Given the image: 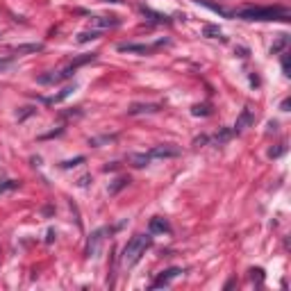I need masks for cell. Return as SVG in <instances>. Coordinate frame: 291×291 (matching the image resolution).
Returning a JSON list of instances; mask_svg holds the SVG:
<instances>
[{"label": "cell", "instance_id": "obj_12", "mask_svg": "<svg viewBox=\"0 0 291 291\" xmlns=\"http://www.w3.org/2000/svg\"><path fill=\"white\" fill-rule=\"evenodd\" d=\"M128 112H130V114H139V112H157V105H132Z\"/></svg>", "mask_w": 291, "mask_h": 291}, {"label": "cell", "instance_id": "obj_13", "mask_svg": "<svg viewBox=\"0 0 291 291\" xmlns=\"http://www.w3.org/2000/svg\"><path fill=\"white\" fill-rule=\"evenodd\" d=\"M44 46L41 44H32V46H18V48H14V52L16 55H23V52H36V50H41Z\"/></svg>", "mask_w": 291, "mask_h": 291}, {"label": "cell", "instance_id": "obj_4", "mask_svg": "<svg viewBox=\"0 0 291 291\" xmlns=\"http://www.w3.org/2000/svg\"><path fill=\"white\" fill-rule=\"evenodd\" d=\"M96 60V55H87V57H80L77 62H73L68 68H64V71H60V73H52V75H41L39 77V82L41 84H55V82H62V80H66V77H71L73 73H75V68L77 66H82V64H87V62H93Z\"/></svg>", "mask_w": 291, "mask_h": 291}, {"label": "cell", "instance_id": "obj_2", "mask_svg": "<svg viewBox=\"0 0 291 291\" xmlns=\"http://www.w3.org/2000/svg\"><path fill=\"white\" fill-rule=\"evenodd\" d=\"M239 18L243 21H287L289 9L287 7H246L239 12Z\"/></svg>", "mask_w": 291, "mask_h": 291}, {"label": "cell", "instance_id": "obj_17", "mask_svg": "<svg viewBox=\"0 0 291 291\" xmlns=\"http://www.w3.org/2000/svg\"><path fill=\"white\" fill-rule=\"evenodd\" d=\"M193 114H196V116H200V114H209V112H207V105H203V107H200V105H198V107H193Z\"/></svg>", "mask_w": 291, "mask_h": 291}, {"label": "cell", "instance_id": "obj_8", "mask_svg": "<svg viewBox=\"0 0 291 291\" xmlns=\"http://www.w3.org/2000/svg\"><path fill=\"white\" fill-rule=\"evenodd\" d=\"M253 121H255L253 112H250L248 107H243L241 114H239V119H237V123H235V130H232V132H237V134H239V132H243V130L248 128V125H253Z\"/></svg>", "mask_w": 291, "mask_h": 291}, {"label": "cell", "instance_id": "obj_6", "mask_svg": "<svg viewBox=\"0 0 291 291\" xmlns=\"http://www.w3.org/2000/svg\"><path fill=\"white\" fill-rule=\"evenodd\" d=\"M164 41H157V44H121L119 50L121 52H139V55H150L157 46H162Z\"/></svg>", "mask_w": 291, "mask_h": 291}, {"label": "cell", "instance_id": "obj_1", "mask_svg": "<svg viewBox=\"0 0 291 291\" xmlns=\"http://www.w3.org/2000/svg\"><path fill=\"white\" fill-rule=\"evenodd\" d=\"M150 243H152V237L150 235H137V237H132V239L125 243V248H123L121 264H123L125 268L134 266V264L139 262L141 257H144V253L150 248Z\"/></svg>", "mask_w": 291, "mask_h": 291}, {"label": "cell", "instance_id": "obj_19", "mask_svg": "<svg viewBox=\"0 0 291 291\" xmlns=\"http://www.w3.org/2000/svg\"><path fill=\"white\" fill-rule=\"evenodd\" d=\"M282 68H284V73L289 75V55L284 52V57H282Z\"/></svg>", "mask_w": 291, "mask_h": 291}, {"label": "cell", "instance_id": "obj_14", "mask_svg": "<svg viewBox=\"0 0 291 291\" xmlns=\"http://www.w3.org/2000/svg\"><path fill=\"white\" fill-rule=\"evenodd\" d=\"M16 187H18L16 180H0V193L12 191V189H16Z\"/></svg>", "mask_w": 291, "mask_h": 291}, {"label": "cell", "instance_id": "obj_3", "mask_svg": "<svg viewBox=\"0 0 291 291\" xmlns=\"http://www.w3.org/2000/svg\"><path fill=\"white\" fill-rule=\"evenodd\" d=\"M178 155H180V148H176L173 144L155 146L152 150L144 152V155H134V166H146L152 160H166V157H178Z\"/></svg>", "mask_w": 291, "mask_h": 291}, {"label": "cell", "instance_id": "obj_11", "mask_svg": "<svg viewBox=\"0 0 291 291\" xmlns=\"http://www.w3.org/2000/svg\"><path fill=\"white\" fill-rule=\"evenodd\" d=\"M198 5H205L207 9H211V12L221 14V16H230V12H227L225 7H221V5H211V3H205V0H198Z\"/></svg>", "mask_w": 291, "mask_h": 291}, {"label": "cell", "instance_id": "obj_16", "mask_svg": "<svg viewBox=\"0 0 291 291\" xmlns=\"http://www.w3.org/2000/svg\"><path fill=\"white\" fill-rule=\"evenodd\" d=\"M98 36H100L98 30H91V32H82L80 36H77V41H80V44H87L89 39H98Z\"/></svg>", "mask_w": 291, "mask_h": 291}, {"label": "cell", "instance_id": "obj_5", "mask_svg": "<svg viewBox=\"0 0 291 291\" xmlns=\"http://www.w3.org/2000/svg\"><path fill=\"white\" fill-rule=\"evenodd\" d=\"M182 273V268H178V266H173V268H166V271H162L160 275L155 278V282L150 284L152 289H162V287H168V284L173 282V280L178 278V275Z\"/></svg>", "mask_w": 291, "mask_h": 291}, {"label": "cell", "instance_id": "obj_9", "mask_svg": "<svg viewBox=\"0 0 291 291\" xmlns=\"http://www.w3.org/2000/svg\"><path fill=\"white\" fill-rule=\"evenodd\" d=\"M121 21L119 18H114V16H93L91 18V25L93 28H116V25H119Z\"/></svg>", "mask_w": 291, "mask_h": 291}, {"label": "cell", "instance_id": "obj_7", "mask_svg": "<svg viewBox=\"0 0 291 291\" xmlns=\"http://www.w3.org/2000/svg\"><path fill=\"white\" fill-rule=\"evenodd\" d=\"M103 239H105V230H96L91 237H89V243H87V257H98L100 253V246H103Z\"/></svg>", "mask_w": 291, "mask_h": 291}, {"label": "cell", "instance_id": "obj_18", "mask_svg": "<svg viewBox=\"0 0 291 291\" xmlns=\"http://www.w3.org/2000/svg\"><path fill=\"white\" fill-rule=\"evenodd\" d=\"M9 64H12V57H5V60H0V71H5Z\"/></svg>", "mask_w": 291, "mask_h": 291}, {"label": "cell", "instance_id": "obj_15", "mask_svg": "<svg viewBox=\"0 0 291 291\" xmlns=\"http://www.w3.org/2000/svg\"><path fill=\"white\" fill-rule=\"evenodd\" d=\"M144 14H146V16H152L150 21H155V23H171V21H168L166 16H162V14H155V12H150V9H146V7H144Z\"/></svg>", "mask_w": 291, "mask_h": 291}, {"label": "cell", "instance_id": "obj_10", "mask_svg": "<svg viewBox=\"0 0 291 291\" xmlns=\"http://www.w3.org/2000/svg\"><path fill=\"white\" fill-rule=\"evenodd\" d=\"M148 227H150L152 235H157V232H168V230H171V225H168L164 219H160V216L150 219V225H148Z\"/></svg>", "mask_w": 291, "mask_h": 291}]
</instances>
